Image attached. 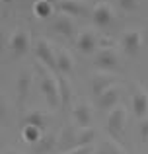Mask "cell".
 I'll return each mask as SVG.
<instances>
[{
  "label": "cell",
  "mask_w": 148,
  "mask_h": 154,
  "mask_svg": "<svg viewBox=\"0 0 148 154\" xmlns=\"http://www.w3.org/2000/svg\"><path fill=\"white\" fill-rule=\"evenodd\" d=\"M53 29L57 31V33H61V35L70 37V35L74 33V22L66 14H62V16H59V18L53 22Z\"/></svg>",
  "instance_id": "9a60e30c"
},
{
  "label": "cell",
  "mask_w": 148,
  "mask_h": 154,
  "mask_svg": "<svg viewBox=\"0 0 148 154\" xmlns=\"http://www.w3.org/2000/svg\"><path fill=\"white\" fill-rule=\"evenodd\" d=\"M6 115H8V105H6V102H4V98L0 96V121L6 119Z\"/></svg>",
  "instance_id": "4316f807"
},
{
  "label": "cell",
  "mask_w": 148,
  "mask_h": 154,
  "mask_svg": "<svg viewBox=\"0 0 148 154\" xmlns=\"http://www.w3.org/2000/svg\"><path fill=\"white\" fill-rule=\"evenodd\" d=\"M59 8L62 10V14L68 16H82L88 12V4L84 0H61Z\"/></svg>",
  "instance_id": "4fadbf2b"
},
{
  "label": "cell",
  "mask_w": 148,
  "mask_h": 154,
  "mask_svg": "<svg viewBox=\"0 0 148 154\" xmlns=\"http://www.w3.org/2000/svg\"><path fill=\"white\" fill-rule=\"evenodd\" d=\"M47 115L43 111H39V109H35V111H29L26 117H23V125H33V127L41 129V131H45L47 129Z\"/></svg>",
  "instance_id": "2e32d148"
},
{
  "label": "cell",
  "mask_w": 148,
  "mask_h": 154,
  "mask_svg": "<svg viewBox=\"0 0 148 154\" xmlns=\"http://www.w3.org/2000/svg\"><path fill=\"white\" fill-rule=\"evenodd\" d=\"M127 125V107L123 105H115L109 111V117H107V131L113 139H119L123 135V129Z\"/></svg>",
  "instance_id": "7a4b0ae2"
},
{
  "label": "cell",
  "mask_w": 148,
  "mask_h": 154,
  "mask_svg": "<svg viewBox=\"0 0 148 154\" xmlns=\"http://www.w3.org/2000/svg\"><path fill=\"white\" fill-rule=\"evenodd\" d=\"M41 129H37V127H33V125H23V131H22V137H23V140L26 143H29V144H35V143H39V139H41Z\"/></svg>",
  "instance_id": "ffe728a7"
},
{
  "label": "cell",
  "mask_w": 148,
  "mask_h": 154,
  "mask_svg": "<svg viewBox=\"0 0 148 154\" xmlns=\"http://www.w3.org/2000/svg\"><path fill=\"white\" fill-rule=\"evenodd\" d=\"M72 68H74L72 55H70L66 49H61V51L57 53V70L62 72V74H68Z\"/></svg>",
  "instance_id": "e0dca14e"
},
{
  "label": "cell",
  "mask_w": 148,
  "mask_h": 154,
  "mask_svg": "<svg viewBox=\"0 0 148 154\" xmlns=\"http://www.w3.org/2000/svg\"><path fill=\"white\" fill-rule=\"evenodd\" d=\"M4 154H20V152H16V150H6Z\"/></svg>",
  "instance_id": "f1b7e54d"
},
{
  "label": "cell",
  "mask_w": 148,
  "mask_h": 154,
  "mask_svg": "<svg viewBox=\"0 0 148 154\" xmlns=\"http://www.w3.org/2000/svg\"><path fill=\"white\" fill-rule=\"evenodd\" d=\"M94 137H95V131H94L92 127L82 129V131L76 135V143H74V146H88V144H92Z\"/></svg>",
  "instance_id": "44dd1931"
},
{
  "label": "cell",
  "mask_w": 148,
  "mask_h": 154,
  "mask_svg": "<svg viewBox=\"0 0 148 154\" xmlns=\"http://www.w3.org/2000/svg\"><path fill=\"white\" fill-rule=\"evenodd\" d=\"M41 70V92L45 96L47 103L51 107H59L61 103V90H59V76L51 74V70H47L45 66H39Z\"/></svg>",
  "instance_id": "6da1fadb"
},
{
  "label": "cell",
  "mask_w": 148,
  "mask_h": 154,
  "mask_svg": "<svg viewBox=\"0 0 148 154\" xmlns=\"http://www.w3.org/2000/svg\"><path fill=\"white\" fill-rule=\"evenodd\" d=\"M53 10H55V6L51 4V0H37V2L33 4V12L39 18H49V16H53Z\"/></svg>",
  "instance_id": "d6986e66"
},
{
  "label": "cell",
  "mask_w": 148,
  "mask_h": 154,
  "mask_svg": "<svg viewBox=\"0 0 148 154\" xmlns=\"http://www.w3.org/2000/svg\"><path fill=\"white\" fill-rule=\"evenodd\" d=\"M35 55L41 60V64L57 70V55L53 51V45L47 39H37V43H35Z\"/></svg>",
  "instance_id": "277c9868"
},
{
  "label": "cell",
  "mask_w": 148,
  "mask_h": 154,
  "mask_svg": "<svg viewBox=\"0 0 148 154\" xmlns=\"http://www.w3.org/2000/svg\"><path fill=\"white\" fill-rule=\"evenodd\" d=\"M57 144V135H45L39 139V143L33 144V150L37 154H49Z\"/></svg>",
  "instance_id": "ac0fdd59"
},
{
  "label": "cell",
  "mask_w": 148,
  "mask_h": 154,
  "mask_svg": "<svg viewBox=\"0 0 148 154\" xmlns=\"http://www.w3.org/2000/svg\"><path fill=\"white\" fill-rule=\"evenodd\" d=\"M95 154H125V150H123L115 140H105V143L99 144V148H98Z\"/></svg>",
  "instance_id": "7402d4cb"
},
{
  "label": "cell",
  "mask_w": 148,
  "mask_h": 154,
  "mask_svg": "<svg viewBox=\"0 0 148 154\" xmlns=\"http://www.w3.org/2000/svg\"><path fill=\"white\" fill-rule=\"evenodd\" d=\"M59 90H61V103H66L70 100V86L65 76H59Z\"/></svg>",
  "instance_id": "603a6c76"
},
{
  "label": "cell",
  "mask_w": 148,
  "mask_h": 154,
  "mask_svg": "<svg viewBox=\"0 0 148 154\" xmlns=\"http://www.w3.org/2000/svg\"><path fill=\"white\" fill-rule=\"evenodd\" d=\"M117 2H119V6H121L123 10H127V12L134 10V8L138 6V0H117Z\"/></svg>",
  "instance_id": "d4e9b609"
},
{
  "label": "cell",
  "mask_w": 148,
  "mask_h": 154,
  "mask_svg": "<svg viewBox=\"0 0 148 154\" xmlns=\"http://www.w3.org/2000/svg\"><path fill=\"white\" fill-rule=\"evenodd\" d=\"M92 20H94L95 26L99 27H107L111 22L115 20V10L113 6H111L109 2H99L94 6V10H92Z\"/></svg>",
  "instance_id": "3957f363"
},
{
  "label": "cell",
  "mask_w": 148,
  "mask_h": 154,
  "mask_svg": "<svg viewBox=\"0 0 148 154\" xmlns=\"http://www.w3.org/2000/svg\"><path fill=\"white\" fill-rule=\"evenodd\" d=\"M119 102V88L117 86H111L109 90H105L101 96H98V105L99 109H113Z\"/></svg>",
  "instance_id": "5bb4252c"
},
{
  "label": "cell",
  "mask_w": 148,
  "mask_h": 154,
  "mask_svg": "<svg viewBox=\"0 0 148 154\" xmlns=\"http://www.w3.org/2000/svg\"><path fill=\"white\" fill-rule=\"evenodd\" d=\"M31 86H33V76H31L29 70H23L22 74L18 76V82H16V88H18V102L23 103L27 100L31 92Z\"/></svg>",
  "instance_id": "30bf717a"
},
{
  "label": "cell",
  "mask_w": 148,
  "mask_h": 154,
  "mask_svg": "<svg viewBox=\"0 0 148 154\" xmlns=\"http://www.w3.org/2000/svg\"><path fill=\"white\" fill-rule=\"evenodd\" d=\"M92 152V144H88V146H72L70 150H65L61 154H90Z\"/></svg>",
  "instance_id": "cb8c5ba5"
},
{
  "label": "cell",
  "mask_w": 148,
  "mask_h": 154,
  "mask_svg": "<svg viewBox=\"0 0 148 154\" xmlns=\"http://www.w3.org/2000/svg\"><path fill=\"white\" fill-rule=\"evenodd\" d=\"M29 33H27L26 29H18L12 33L10 41H8V47L12 49V53H14L16 57H23L27 51H29Z\"/></svg>",
  "instance_id": "5b68a950"
},
{
  "label": "cell",
  "mask_w": 148,
  "mask_h": 154,
  "mask_svg": "<svg viewBox=\"0 0 148 154\" xmlns=\"http://www.w3.org/2000/svg\"><path fill=\"white\" fill-rule=\"evenodd\" d=\"M2 45H4V35H2V29H0V49H2Z\"/></svg>",
  "instance_id": "83f0119b"
},
{
  "label": "cell",
  "mask_w": 148,
  "mask_h": 154,
  "mask_svg": "<svg viewBox=\"0 0 148 154\" xmlns=\"http://www.w3.org/2000/svg\"><path fill=\"white\" fill-rule=\"evenodd\" d=\"M4 2H12V0H4Z\"/></svg>",
  "instance_id": "f546056e"
},
{
  "label": "cell",
  "mask_w": 148,
  "mask_h": 154,
  "mask_svg": "<svg viewBox=\"0 0 148 154\" xmlns=\"http://www.w3.org/2000/svg\"><path fill=\"white\" fill-rule=\"evenodd\" d=\"M72 117H74V123L80 125V129H88L92 123V107L88 103H78L72 109Z\"/></svg>",
  "instance_id": "8fae6325"
},
{
  "label": "cell",
  "mask_w": 148,
  "mask_h": 154,
  "mask_svg": "<svg viewBox=\"0 0 148 154\" xmlns=\"http://www.w3.org/2000/svg\"><path fill=\"white\" fill-rule=\"evenodd\" d=\"M142 43H144V35L140 29H129L123 33V49L129 55H137L142 49Z\"/></svg>",
  "instance_id": "8992f818"
},
{
  "label": "cell",
  "mask_w": 148,
  "mask_h": 154,
  "mask_svg": "<svg viewBox=\"0 0 148 154\" xmlns=\"http://www.w3.org/2000/svg\"><path fill=\"white\" fill-rule=\"evenodd\" d=\"M117 64H119L117 53H115V49H111V47L101 49L98 53V57H95V66L99 70H113V68H117Z\"/></svg>",
  "instance_id": "ba28073f"
},
{
  "label": "cell",
  "mask_w": 148,
  "mask_h": 154,
  "mask_svg": "<svg viewBox=\"0 0 148 154\" xmlns=\"http://www.w3.org/2000/svg\"><path fill=\"white\" fill-rule=\"evenodd\" d=\"M133 113L138 119H144L148 113V92L140 86H137L133 92Z\"/></svg>",
  "instance_id": "9c48e42d"
},
{
  "label": "cell",
  "mask_w": 148,
  "mask_h": 154,
  "mask_svg": "<svg viewBox=\"0 0 148 154\" xmlns=\"http://www.w3.org/2000/svg\"><path fill=\"white\" fill-rule=\"evenodd\" d=\"M98 35H95V31H92V29H86V31H82L80 33V37H78V49L82 51V53H94L95 49H98Z\"/></svg>",
  "instance_id": "7c38bea8"
},
{
  "label": "cell",
  "mask_w": 148,
  "mask_h": 154,
  "mask_svg": "<svg viewBox=\"0 0 148 154\" xmlns=\"http://www.w3.org/2000/svg\"><path fill=\"white\" fill-rule=\"evenodd\" d=\"M140 137L142 140H148V117H144L140 121Z\"/></svg>",
  "instance_id": "484cf974"
},
{
  "label": "cell",
  "mask_w": 148,
  "mask_h": 154,
  "mask_svg": "<svg viewBox=\"0 0 148 154\" xmlns=\"http://www.w3.org/2000/svg\"><path fill=\"white\" fill-rule=\"evenodd\" d=\"M111 86H115V80H113V74H109L107 70H98L94 76H92V92L98 96H101L105 90H109Z\"/></svg>",
  "instance_id": "52a82bcc"
}]
</instances>
